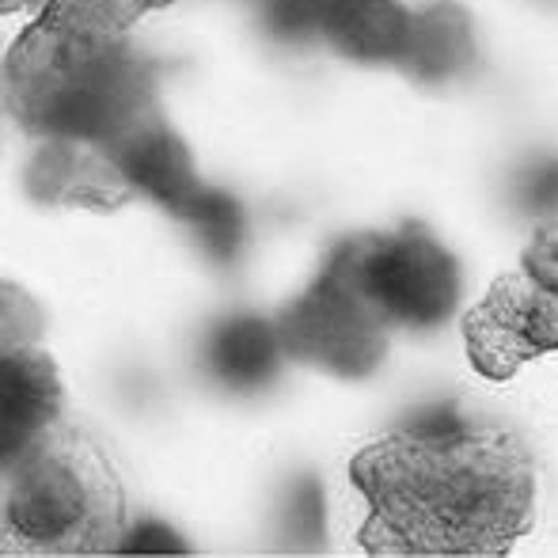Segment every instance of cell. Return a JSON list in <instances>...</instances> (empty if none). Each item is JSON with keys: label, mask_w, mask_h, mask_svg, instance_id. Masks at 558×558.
Masks as SVG:
<instances>
[{"label": "cell", "mask_w": 558, "mask_h": 558, "mask_svg": "<svg viewBox=\"0 0 558 558\" xmlns=\"http://www.w3.org/2000/svg\"><path fill=\"white\" fill-rule=\"evenodd\" d=\"M350 478L368 501V555L494 558L536 524V463L498 426L426 422L365 445Z\"/></svg>", "instance_id": "6da1fadb"}, {"label": "cell", "mask_w": 558, "mask_h": 558, "mask_svg": "<svg viewBox=\"0 0 558 558\" xmlns=\"http://www.w3.org/2000/svg\"><path fill=\"white\" fill-rule=\"evenodd\" d=\"M4 107L38 141L104 148L160 96L153 65L125 35L38 12L4 58Z\"/></svg>", "instance_id": "7a4b0ae2"}, {"label": "cell", "mask_w": 558, "mask_h": 558, "mask_svg": "<svg viewBox=\"0 0 558 558\" xmlns=\"http://www.w3.org/2000/svg\"><path fill=\"white\" fill-rule=\"evenodd\" d=\"M0 517L8 555H107L125 539L114 463L65 418L4 456Z\"/></svg>", "instance_id": "3957f363"}, {"label": "cell", "mask_w": 558, "mask_h": 558, "mask_svg": "<svg viewBox=\"0 0 558 558\" xmlns=\"http://www.w3.org/2000/svg\"><path fill=\"white\" fill-rule=\"evenodd\" d=\"M270 15L289 35H316L342 58L399 65L418 81H445L475 53L468 15L452 4L414 12L399 0H274Z\"/></svg>", "instance_id": "277c9868"}, {"label": "cell", "mask_w": 558, "mask_h": 558, "mask_svg": "<svg viewBox=\"0 0 558 558\" xmlns=\"http://www.w3.org/2000/svg\"><path fill=\"white\" fill-rule=\"evenodd\" d=\"M327 258L342 266L391 331H434L460 304V266L426 225L345 235Z\"/></svg>", "instance_id": "5b68a950"}, {"label": "cell", "mask_w": 558, "mask_h": 558, "mask_svg": "<svg viewBox=\"0 0 558 558\" xmlns=\"http://www.w3.org/2000/svg\"><path fill=\"white\" fill-rule=\"evenodd\" d=\"M274 327L286 357L335 373L342 380H361L388 357L391 327L331 258L324 263L319 278L281 308Z\"/></svg>", "instance_id": "8992f818"}, {"label": "cell", "mask_w": 558, "mask_h": 558, "mask_svg": "<svg viewBox=\"0 0 558 558\" xmlns=\"http://www.w3.org/2000/svg\"><path fill=\"white\" fill-rule=\"evenodd\" d=\"M463 345L475 373L506 384L529 361L558 353V293L536 286L524 270L501 274L463 316Z\"/></svg>", "instance_id": "52a82bcc"}, {"label": "cell", "mask_w": 558, "mask_h": 558, "mask_svg": "<svg viewBox=\"0 0 558 558\" xmlns=\"http://www.w3.org/2000/svg\"><path fill=\"white\" fill-rule=\"evenodd\" d=\"M99 153L114 163V171L130 183L133 194H145V198H153L156 206L183 217V221H191L194 209L209 194V186L194 171L191 148L179 141V133L163 118V107L137 118L130 130L118 133Z\"/></svg>", "instance_id": "ba28073f"}, {"label": "cell", "mask_w": 558, "mask_h": 558, "mask_svg": "<svg viewBox=\"0 0 558 558\" xmlns=\"http://www.w3.org/2000/svg\"><path fill=\"white\" fill-rule=\"evenodd\" d=\"M65 418V384L58 361L35 345L4 350L0 361V441L4 456Z\"/></svg>", "instance_id": "9c48e42d"}, {"label": "cell", "mask_w": 558, "mask_h": 558, "mask_svg": "<svg viewBox=\"0 0 558 558\" xmlns=\"http://www.w3.org/2000/svg\"><path fill=\"white\" fill-rule=\"evenodd\" d=\"M286 357L278 342V327L255 316L228 319L206 342V365L221 384L235 391H255L274 376Z\"/></svg>", "instance_id": "30bf717a"}, {"label": "cell", "mask_w": 558, "mask_h": 558, "mask_svg": "<svg viewBox=\"0 0 558 558\" xmlns=\"http://www.w3.org/2000/svg\"><path fill=\"white\" fill-rule=\"evenodd\" d=\"M168 4H175V0H50L43 12L96 31H111V35H130V27L141 15Z\"/></svg>", "instance_id": "8fae6325"}, {"label": "cell", "mask_w": 558, "mask_h": 558, "mask_svg": "<svg viewBox=\"0 0 558 558\" xmlns=\"http://www.w3.org/2000/svg\"><path fill=\"white\" fill-rule=\"evenodd\" d=\"M186 225H194V232L202 235V243H206V251L214 258H221V263L235 258L240 240H243V214L228 194L209 191L206 202L194 209V217Z\"/></svg>", "instance_id": "7c38bea8"}, {"label": "cell", "mask_w": 558, "mask_h": 558, "mask_svg": "<svg viewBox=\"0 0 558 558\" xmlns=\"http://www.w3.org/2000/svg\"><path fill=\"white\" fill-rule=\"evenodd\" d=\"M521 270L529 274L536 286L558 293V221H544L532 232L529 247L521 255Z\"/></svg>", "instance_id": "4fadbf2b"}]
</instances>
